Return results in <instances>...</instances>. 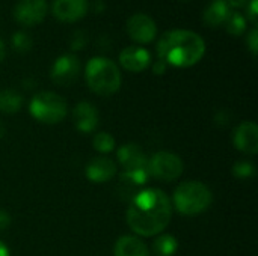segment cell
Here are the masks:
<instances>
[{
	"mask_svg": "<svg viewBox=\"0 0 258 256\" xmlns=\"http://www.w3.org/2000/svg\"><path fill=\"white\" fill-rule=\"evenodd\" d=\"M172 217V202L159 189H145L133 195L125 222L128 228L141 237H154L166 229Z\"/></svg>",
	"mask_w": 258,
	"mask_h": 256,
	"instance_id": "1",
	"label": "cell"
},
{
	"mask_svg": "<svg viewBox=\"0 0 258 256\" xmlns=\"http://www.w3.org/2000/svg\"><path fill=\"white\" fill-rule=\"evenodd\" d=\"M159 60L175 68H190L197 65L204 53L206 42L194 30L174 29L165 32L157 42Z\"/></svg>",
	"mask_w": 258,
	"mask_h": 256,
	"instance_id": "2",
	"label": "cell"
},
{
	"mask_svg": "<svg viewBox=\"0 0 258 256\" xmlns=\"http://www.w3.org/2000/svg\"><path fill=\"white\" fill-rule=\"evenodd\" d=\"M85 78L92 92L101 97L113 95L121 88V71L107 57H92L85 68Z\"/></svg>",
	"mask_w": 258,
	"mask_h": 256,
	"instance_id": "3",
	"label": "cell"
},
{
	"mask_svg": "<svg viewBox=\"0 0 258 256\" xmlns=\"http://www.w3.org/2000/svg\"><path fill=\"white\" fill-rule=\"evenodd\" d=\"M174 207L183 216H197L204 213L213 201L210 189L200 181L181 183L174 192Z\"/></svg>",
	"mask_w": 258,
	"mask_h": 256,
	"instance_id": "4",
	"label": "cell"
},
{
	"mask_svg": "<svg viewBox=\"0 0 258 256\" xmlns=\"http://www.w3.org/2000/svg\"><path fill=\"white\" fill-rule=\"evenodd\" d=\"M67 110L68 107L65 100L60 95L50 91L36 94L29 104L30 115L36 121L48 125L59 124L67 116Z\"/></svg>",
	"mask_w": 258,
	"mask_h": 256,
	"instance_id": "5",
	"label": "cell"
},
{
	"mask_svg": "<svg viewBox=\"0 0 258 256\" xmlns=\"http://www.w3.org/2000/svg\"><path fill=\"white\" fill-rule=\"evenodd\" d=\"M183 161L181 158L174 154V152H168V151H159L156 154L151 155V158H148V172L150 177L160 180V181H175L181 177L183 174Z\"/></svg>",
	"mask_w": 258,
	"mask_h": 256,
	"instance_id": "6",
	"label": "cell"
},
{
	"mask_svg": "<svg viewBox=\"0 0 258 256\" xmlns=\"http://www.w3.org/2000/svg\"><path fill=\"white\" fill-rule=\"evenodd\" d=\"M47 12H48L47 0H18L12 11L15 21L26 27L42 23Z\"/></svg>",
	"mask_w": 258,
	"mask_h": 256,
	"instance_id": "7",
	"label": "cell"
},
{
	"mask_svg": "<svg viewBox=\"0 0 258 256\" xmlns=\"http://www.w3.org/2000/svg\"><path fill=\"white\" fill-rule=\"evenodd\" d=\"M127 35L138 44H148L157 35V26L154 20L147 14H133L125 23Z\"/></svg>",
	"mask_w": 258,
	"mask_h": 256,
	"instance_id": "8",
	"label": "cell"
},
{
	"mask_svg": "<svg viewBox=\"0 0 258 256\" xmlns=\"http://www.w3.org/2000/svg\"><path fill=\"white\" fill-rule=\"evenodd\" d=\"M80 72V62L74 54H62L59 56L50 69L51 80L59 86H70L76 81Z\"/></svg>",
	"mask_w": 258,
	"mask_h": 256,
	"instance_id": "9",
	"label": "cell"
},
{
	"mask_svg": "<svg viewBox=\"0 0 258 256\" xmlns=\"http://www.w3.org/2000/svg\"><path fill=\"white\" fill-rule=\"evenodd\" d=\"M234 146L248 154L255 155L258 152V127L254 121H246L237 125L233 136Z\"/></svg>",
	"mask_w": 258,
	"mask_h": 256,
	"instance_id": "10",
	"label": "cell"
},
{
	"mask_svg": "<svg viewBox=\"0 0 258 256\" xmlns=\"http://www.w3.org/2000/svg\"><path fill=\"white\" fill-rule=\"evenodd\" d=\"M53 15L62 23H74L88 12V0H53Z\"/></svg>",
	"mask_w": 258,
	"mask_h": 256,
	"instance_id": "11",
	"label": "cell"
},
{
	"mask_svg": "<svg viewBox=\"0 0 258 256\" xmlns=\"http://www.w3.org/2000/svg\"><path fill=\"white\" fill-rule=\"evenodd\" d=\"M151 54L147 48L139 45H130L121 50L119 53V63L124 69L130 72H141L150 66Z\"/></svg>",
	"mask_w": 258,
	"mask_h": 256,
	"instance_id": "12",
	"label": "cell"
},
{
	"mask_svg": "<svg viewBox=\"0 0 258 256\" xmlns=\"http://www.w3.org/2000/svg\"><path fill=\"white\" fill-rule=\"evenodd\" d=\"M85 174L86 178L95 184L107 183L116 174V163L109 157H95L86 164Z\"/></svg>",
	"mask_w": 258,
	"mask_h": 256,
	"instance_id": "13",
	"label": "cell"
},
{
	"mask_svg": "<svg viewBox=\"0 0 258 256\" xmlns=\"http://www.w3.org/2000/svg\"><path fill=\"white\" fill-rule=\"evenodd\" d=\"M73 121L79 131L92 133L98 125V110L92 103L82 101L73 110Z\"/></svg>",
	"mask_w": 258,
	"mask_h": 256,
	"instance_id": "14",
	"label": "cell"
},
{
	"mask_svg": "<svg viewBox=\"0 0 258 256\" xmlns=\"http://www.w3.org/2000/svg\"><path fill=\"white\" fill-rule=\"evenodd\" d=\"M118 161L121 163L122 169L128 167H147L148 166V157L136 143H125L122 145L116 152Z\"/></svg>",
	"mask_w": 258,
	"mask_h": 256,
	"instance_id": "15",
	"label": "cell"
},
{
	"mask_svg": "<svg viewBox=\"0 0 258 256\" xmlns=\"http://www.w3.org/2000/svg\"><path fill=\"white\" fill-rule=\"evenodd\" d=\"M113 256H150L147 244L135 235H122L116 240Z\"/></svg>",
	"mask_w": 258,
	"mask_h": 256,
	"instance_id": "16",
	"label": "cell"
},
{
	"mask_svg": "<svg viewBox=\"0 0 258 256\" xmlns=\"http://www.w3.org/2000/svg\"><path fill=\"white\" fill-rule=\"evenodd\" d=\"M230 11L231 8L228 6L227 0H212L203 12L204 24L209 27H218L224 24Z\"/></svg>",
	"mask_w": 258,
	"mask_h": 256,
	"instance_id": "17",
	"label": "cell"
},
{
	"mask_svg": "<svg viewBox=\"0 0 258 256\" xmlns=\"http://www.w3.org/2000/svg\"><path fill=\"white\" fill-rule=\"evenodd\" d=\"M23 107V95L15 89H2L0 91V112L6 115L17 113Z\"/></svg>",
	"mask_w": 258,
	"mask_h": 256,
	"instance_id": "18",
	"label": "cell"
},
{
	"mask_svg": "<svg viewBox=\"0 0 258 256\" xmlns=\"http://www.w3.org/2000/svg\"><path fill=\"white\" fill-rule=\"evenodd\" d=\"M178 249V241L174 235L162 234L153 243V252L156 256H174Z\"/></svg>",
	"mask_w": 258,
	"mask_h": 256,
	"instance_id": "19",
	"label": "cell"
},
{
	"mask_svg": "<svg viewBox=\"0 0 258 256\" xmlns=\"http://www.w3.org/2000/svg\"><path fill=\"white\" fill-rule=\"evenodd\" d=\"M224 26H225V30L230 35L239 36L246 30V18L237 11H230L227 20L224 21Z\"/></svg>",
	"mask_w": 258,
	"mask_h": 256,
	"instance_id": "20",
	"label": "cell"
},
{
	"mask_svg": "<svg viewBox=\"0 0 258 256\" xmlns=\"http://www.w3.org/2000/svg\"><path fill=\"white\" fill-rule=\"evenodd\" d=\"M115 139L112 137V134L106 133V131H100L94 136L92 139V146L95 151L103 152V154H109L115 149Z\"/></svg>",
	"mask_w": 258,
	"mask_h": 256,
	"instance_id": "21",
	"label": "cell"
},
{
	"mask_svg": "<svg viewBox=\"0 0 258 256\" xmlns=\"http://www.w3.org/2000/svg\"><path fill=\"white\" fill-rule=\"evenodd\" d=\"M11 44H12V48L20 53V54H24L27 51H30L32 48V38L30 35H27L26 32L23 30H18L12 35L11 38Z\"/></svg>",
	"mask_w": 258,
	"mask_h": 256,
	"instance_id": "22",
	"label": "cell"
},
{
	"mask_svg": "<svg viewBox=\"0 0 258 256\" xmlns=\"http://www.w3.org/2000/svg\"><path fill=\"white\" fill-rule=\"evenodd\" d=\"M233 175L237 178H251L255 175V166L251 161H239L233 166Z\"/></svg>",
	"mask_w": 258,
	"mask_h": 256,
	"instance_id": "23",
	"label": "cell"
},
{
	"mask_svg": "<svg viewBox=\"0 0 258 256\" xmlns=\"http://www.w3.org/2000/svg\"><path fill=\"white\" fill-rule=\"evenodd\" d=\"M246 44H248V48H249L251 54L255 57V56H257V51H258V29H257V26H254V27L249 30V33H248V36H246Z\"/></svg>",
	"mask_w": 258,
	"mask_h": 256,
	"instance_id": "24",
	"label": "cell"
},
{
	"mask_svg": "<svg viewBox=\"0 0 258 256\" xmlns=\"http://www.w3.org/2000/svg\"><path fill=\"white\" fill-rule=\"evenodd\" d=\"M85 42H86V38H85V33H83L82 30L74 32V35L71 36V41H70L73 50H80V48H83Z\"/></svg>",
	"mask_w": 258,
	"mask_h": 256,
	"instance_id": "25",
	"label": "cell"
},
{
	"mask_svg": "<svg viewBox=\"0 0 258 256\" xmlns=\"http://www.w3.org/2000/svg\"><path fill=\"white\" fill-rule=\"evenodd\" d=\"M257 14H258V0H249V3L246 5V17L248 20L257 26Z\"/></svg>",
	"mask_w": 258,
	"mask_h": 256,
	"instance_id": "26",
	"label": "cell"
},
{
	"mask_svg": "<svg viewBox=\"0 0 258 256\" xmlns=\"http://www.w3.org/2000/svg\"><path fill=\"white\" fill-rule=\"evenodd\" d=\"M9 225H11V216L6 211L0 210V231H5L6 228H9Z\"/></svg>",
	"mask_w": 258,
	"mask_h": 256,
	"instance_id": "27",
	"label": "cell"
},
{
	"mask_svg": "<svg viewBox=\"0 0 258 256\" xmlns=\"http://www.w3.org/2000/svg\"><path fill=\"white\" fill-rule=\"evenodd\" d=\"M166 68H168V65H166L165 62L157 60V62H154V65H153V72H154L156 75H162V74L166 72Z\"/></svg>",
	"mask_w": 258,
	"mask_h": 256,
	"instance_id": "28",
	"label": "cell"
},
{
	"mask_svg": "<svg viewBox=\"0 0 258 256\" xmlns=\"http://www.w3.org/2000/svg\"><path fill=\"white\" fill-rule=\"evenodd\" d=\"M230 8H236V9H242L246 8V5L249 3V0H227Z\"/></svg>",
	"mask_w": 258,
	"mask_h": 256,
	"instance_id": "29",
	"label": "cell"
},
{
	"mask_svg": "<svg viewBox=\"0 0 258 256\" xmlns=\"http://www.w3.org/2000/svg\"><path fill=\"white\" fill-rule=\"evenodd\" d=\"M0 256H9V249L3 241H0Z\"/></svg>",
	"mask_w": 258,
	"mask_h": 256,
	"instance_id": "30",
	"label": "cell"
},
{
	"mask_svg": "<svg viewBox=\"0 0 258 256\" xmlns=\"http://www.w3.org/2000/svg\"><path fill=\"white\" fill-rule=\"evenodd\" d=\"M5 56H6V47H5V42L0 39V62L5 59Z\"/></svg>",
	"mask_w": 258,
	"mask_h": 256,
	"instance_id": "31",
	"label": "cell"
},
{
	"mask_svg": "<svg viewBox=\"0 0 258 256\" xmlns=\"http://www.w3.org/2000/svg\"><path fill=\"white\" fill-rule=\"evenodd\" d=\"M3 134H5V128H3V125L0 124V137H2Z\"/></svg>",
	"mask_w": 258,
	"mask_h": 256,
	"instance_id": "32",
	"label": "cell"
},
{
	"mask_svg": "<svg viewBox=\"0 0 258 256\" xmlns=\"http://www.w3.org/2000/svg\"><path fill=\"white\" fill-rule=\"evenodd\" d=\"M183 2H189V0H183Z\"/></svg>",
	"mask_w": 258,
	"mask_h": 256,
	"instance_id": "33",
	"label": "cell"
}]
</instances>
